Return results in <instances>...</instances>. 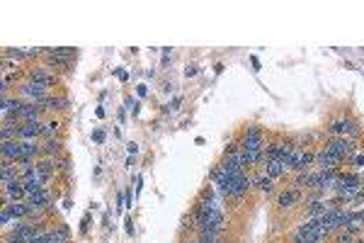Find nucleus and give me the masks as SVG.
<instances>
[{"label": "nucleus", "instance_id": "obj_16", "mask_svg": "<svg viewBox=\"0 0 364 243\" xmlns=\"http://www.w3.org/2000/svg\"><path fill=\"white\" fill-rule=\"evenodd\" d=\"M289 170H291V168L284 166L282 161H270V163H267V177H272V180L279 175H284V173H289Z\"/></svg>", "mask_w": 364, "mask_h": 243}, {"label": "nucleus", "instance_id": "obj_9", "mask_svg": "<svg viewBox=\"0 0 364 243\" xmlns=\"http://www.w3.org/2000/svg\"><path fill=\"white\" fill-rule=\"evenodd\" d=\"M27 78L34 80V83H39V85H46V88H51V85L58 83V78H56L54 73H46L44 68H29V71H27Z\"/></svg>", "mask_w": 364, "mask_h": 243}, {"label": "nucleus", "instance_id": "obj_21", "mask_svg": "<svg viewBox=\"0 0 364 243\" xmlns=\"http://www.w3.org/2000/svg\"><path fill=\"white\" fill-rule=\"evenodd\" d=\"M255 185L262 190V192H267V195L275 190V185H272V177H267V175L265 177H257V180H255Z\"/></svg>", "mask_w": 364, "mask_h": 243}, {"label": "nucleus", "instance_id": "obj_5", "mask_svg": "<svg viewBox=\"0 0 364 243\" xmlns=\"http://www.w3.org/2000/svg\"><path fill=\"white\" fill-rule=\"evenodd\" d=\"M42 117V107L37 105V102H24L22 110L17 112V117L12 122H17V124H27V122H39Z\"/></svg>", "mask_w": 364, "mask_h": 243}, {"label": "nucleus", "instance_id": "obj_1", "mask_svg": "<svg viewBox=\"0 0 364 243\" xmlns=\"http://www.w3.org/2000/svg\"><path fill=\"white\" fill-rule=\"evenodd\" d=\"M17 95H20L22 102H39V100L49 98V88L34 83V80H27L22 85H17Z\"/></svg>", "mask_w": 364, "mask_h": 243}, {"label": "nucleus", "instance_id": "obj_20", "mask_svg": "<svg viewBox=\"0 0 364 243\" xmlns=\"http://www.w3.org/2000/svg\"><path fill=\"white\" fill-rule=\"evenodd\" d=\"M294 190H311V173H299L296 177H294Z\"/></svg>", "mask_w": 364, "mask_h": 243}, {"label": "nucleus", "instance_id": "obj_6", "mask_svg": "<svg viewBox=\"0 0 364 243\" xmlns=\"http://www.w3.org/2000/svg\"><path fill=\"white\" fill-rule=\"evenodd\" d=\"M313 161H316V154H311V151H304V148H299L294 158H291V170H296V173H306L309 166H313Z\"/></svg>", "mask_w": 364, "mask_h": 243}, {"label": "nucleus", "instance_id": "obj_12", "mask_svg": "<svg viewBox=\"0 0 364 243\" xmlns=\"http://www.w3.org/2000/svg\"><path fill=\"white\" fill-rule=\"evenodd\" d=\"M51 202V192L49 190H42V192H37V195H32V197H27V204H29V209H32V214L34 211H42V209H46V204Z\"/></svg>", "mask_w": 364, "mask_h": 243}, {"label": "nucleus", "instance_id": "obj_13", "mask_svg": "<svg viewBox=\"0 0 364 243\" xmlns=\"http://www.w3.org/2000/svg\"><path fill=\"white\" fill-rule=\"evenodd\" d=\"M3 207H8V211L12 214V219H27V217L32 214L29 204H27V202H22V199H17V202H5Z\"/></svg>", "mask_w": 364, "mask_h": 243}, {"label": "nucleus", "instance_id": "obj_10", "mask_svg": "<svg viewBox=\"0 0 364 243\" xmlns=\"http://www.w3.org/2000/svg\"><path fill=\"white\" fill-rule=\"evenodd\" d=\"M37 105H39L42 110H68V107H71L68 98H63V95H49V98L39 100Z\"/></svg>", "mask_w": 364, "mask_h": 243}, {"label": "nucleus", "instance_id": "obj_29", "mask_svg": "<svg viewBox=\"0 0 364 243\" xmlns=\"http://www.w3.org/2000/svg\"><path fill=\"white\" fill-rule=\"evenodd\" d=\"M168 61H170V49H166V51H163V66H166Z\"/></svg>", "mask_w": 364, "mask_h": 243}, {"label": "nucleus", "instance_id": "obj_31", "mask_svg": "<svg viewBox=\"0 0 364 243\" xmlns=\"http://www.w3.org/2000/svg\"><path fill=\"white\" fill-rule=\"evenodd\" d=\"M202 241V238H199ZM202 243H226V241H221V238H216V241H202Z\"/></svg>", "mask_w": 364, "mask_h": 243}, {"label": "nucleus", "instance_id": "obj_17", "mask_svg": "<svg viewBox=\"0 0 364 243\" xmlns=\"http://www.w3.org/2000/svg\"><path fill=\"white\" fill-rule=\"evenodd\" d=\"M42 148H44L46 158H56V156L63 151V144H61L58 139H51V141H44V144H42Z\"/></svg>", "mask_w": 364, "mask_h": 243}, {"label": "nucleus", "instance_id": "obj_22", "mask_svg": "<svg viewBox=\"0 0 364 243\" xmlns=\"http://www.w3.org/2000/svg\"><path fill=\"white\" fill-rule=\"evenodd\" d=\"M335 243H357V238H354V233L350 231H342L338 238H335Z\"/></svg>", "mask_w": 364, "mask_h": 243}, {"label": "nucleus", "instance_id": "obj_25", "mask_svg": "<svg viewBox=\"0 0 364 243\" xmlns=\"http://www.w3.org/2000/svg\"><path fill=\"white\" fill-rule=\"evenodd\" d=\"M92 139H95L97 144H102V141H105V134H102V132H95V134H92Z\"/></svg>", "mask_w": 364, "mask_h": 243}, {"label": "nucleus", "instance_id": "obj_18", "mask_svg": "<svg viewBox=\"0 0 364 243\" xmlns=\"http://www.w3.org/2000/svg\"><path fill=\"white\" fill-rule=\"evenodd\" d=\"M58 129H61V124L58 122H46L44 124V132H42V139L44 141H51V139H56V134H58Z\"/></svg>", "mask_w": 364, "mask_h": 243}, {"label": "nucleus", "instance_id": "obj_23", "mask_svg": "<svg viewBox=\"0 0 364 243\" xmlns=\"http://www.w3.org/2000/svg\"><path fill=\"white\" fill-rule=\"evenodd\" d=\"M350 161H352V166L357 168V170H362V173H364V151H362V154H354Z\"/></svg>", "mask_w": 364, "mask_h": 243}, {"label": "nucleus", "instance_id": "obj_24", "mask_svg": "<svg viewBox=\"0 0 364 243\" xmlns=\"http://www.w3.org/2000/svg\"><path fill=\"white\" fill-rule=\"evenodd\" d=\"M56 168L58 170H71V161L68 158H56Z\"/></svg>", "mask_w": 364, "mask_h": 243}, {"label": "nucleus", "instance_id": "obj_8", "mask_svg": "<svg viewBox=\"0 0 364 243\" xmlns=\"http://www.w3.org/2000/svg\"><path fill=\"white\" fill-rule=\"evenodd\" d=\"M44 132V124L42 122H27V124H20V141H34L39 139Z\"/></svg>", "mask_w": 364, "mask_h": 243}, {"label": "nucleus", "instance_id": "obj_30", "mask_svg": "<svg viewBox=\"0 0 364 243\" xmlns=\"http://www.w3.org/2000/svg\"><path fill=\"white\" fill-rule=\"evenodd\" d=\"M136 93H139V95H141V98H144L146 93H148V88H146V85H139V88H136Z\"/></svg>", "mask_w": 364, "mask_h": 243}, {"label": "nucleus", "instance_id": "obj_4", "mask_svg": "<svg viewBox=\"0 0 364 243\" xmlns=\"http://www.w3.org/2000/svg\"><path fill=\"white\" fill-rule=\"evenodd\" d=\"M330 134L342 136V139H350V136H359V127L352 119H335L330 124Z\"/></svg>", "mask_w": 364, "mask_h": 243}, {"label": "nucleus", "instance_id": "obj_15", "mask_svg": "<svg viewBox=\"0 0 364 243\" xmlns=\"http://www.w3.org/2000/svg\"><path fill=\"white\" fill-rule=\"evenodd\" d=\"M22 156H24V158H32V161H37L39 156H44V148L37 144V141H22Z\"/></svg>", "mask_w": 364, "mask_h": 243}, {"label": "nucleus", "instance_id": "obj_7", "mask_svg": "<svg viewBox=\"0 0 364 243\" xmlns=\"http://www.w3.org/2000/svg\"><path fill=\"white\" fill-rule=\"evenodd\" d=\"M0 188H3V199H5V202H17V199L27 197V195H24L22 180H12V183H5V185H0Z\"/></svg>", "mask_w": 364, "mask_h": 243}, {"label": "nucleus", "instance_id": "obj_27", "mask_svg": "<svg viewBox=\"0 0 364 243\" xmlns=\"http://www.w3.org/2000/svg\"><path fill=\"white\" fill-rule=\"evenodd\" d=\"M134 204V195H131V190H126V207H131Z\"/></svg>", "mask_w": 364, "mask_h": 243}, {"label": "nucleus", "instance_id": "obj_11", "mask_svg": "<svg viewBox=\"0 0 364 243\" xmlns=\"http://www.w3.org/2000/svg\"><path fill=\"white\" fill-rule=\"evenodd\" d=\"M0 151H3V158H5V161H12V163H15V161L22 158V141H20V139H17V141H3V148H0Z\"/></svg>", "mask_w": 364, "mask_h": 243}, {"label": "nucleus", "instance_id": "obj_2", "mask_svg": "<svg viewBox=\"0 0 364 243\" xmlns=\"http://www.w3.org/2000/svg\"><path fill=\"white\" fill-rule=\"evenodd\" d=\"M325 148H328V151H333V154L338 156L340 161H345V158H352V156L357 154V144H354L352 139H342V136H333L330 141L325 144Z\"/></svg>", "mask_w": 364, "mask_h": 243}, {"label": "nucleus", "instance_id": "obj_28", "mask_svg": "<svg viewBox=\"0 0 364 243\" xmlns=\"http://www.w3.org/2000/svg\"><path fill=\"white\" fill-rule=\"evenodd\" d=\"M126 233H134V221H131V217L126 219Z\"/></svg>", "mask_w": 364, "mask_h": 243}, {"label": "nucleus", "instance_id": "obj_14", "mask_svg": "<svg viewBox=\"0 0 364 243\" xmlns=\"http://www.w3.org/2000/svg\"><path fill=\"white\" fill-rule=\"evenodd\" d=\"M299 199H301V192H299V190H294V188L284 190V192L277 197V207H279V209H289V207H294V204H296Z\"/></svg>", "mask_w": 364, "mask_h": 243}, {"label": "nucleus", "instance_id": "obj_3", "mask_svg": "<svg viewBox=\"0 0 364 243\" xmlns=\"http://www.w3.org/2000/svg\"><path fill=\"white\" fill-rule=\"evenodd\" d=\"M316 166H318V170H340V158L333 154V151H328L325 146L320 148L318 154H316V161H313Z\"/></svg>", "mask_w": 364, "mask_h": 243}, {"label": "nucleus", "instance_id": "obj_26", "mask_svg": "<svg viewBox=\"0 0 364 243\" xmlns=\"http://www.w3.org/2000/svg\"><path fill=\"white\" fill-rule=\"evenodd\" d=\"M194 73H197V66H187V68H185V76H187V78L194 76Z\"/></svg>", "mask_w": 364, "mask_h": 243}, {"label": "nucleus", "instance_id": "obj_19", "mask_svg": "<svg viewBox=\"0 0 364 243\" xmlns=\"http://www.w3.org/2000/svg\"><path fill=\"white\" fill-rule=\"evenodd\" d=\"M22 185H24V195H27V197H32V195H37V192H42V190H44V185H42L39 180H34V177L24 180Z\"/></svg>", "mask_w": 364, "mask_h": 243}]
</instances>
